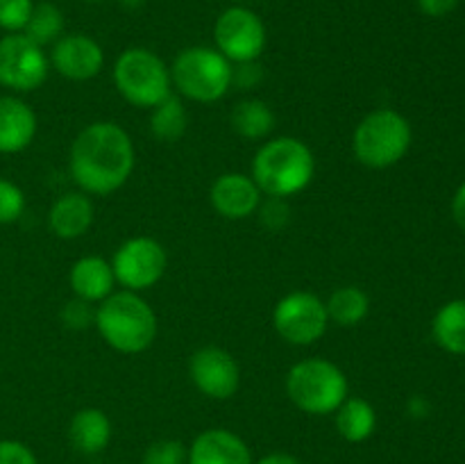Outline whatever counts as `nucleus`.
I'll list each match as a JSON object with an SVG mask.
<instances>
[{
  "label": "nucleus",
  "mask_w": 465,
  "mask_h": 464,
  "mask_svg": "<svg viewBox=\"0 0 465 464\" xmlns=\"http://www.w3.org/2000/svg\"><path fill=\"white\" fill-rule=\"evenodd\" d=\"M259 223H262L266 230L280 232L282 227L289 226L291 221V207L286 198H275V196H263L262 205L257 209Z\"/></svg>",
  "instance_id": "nucleus-27"
},
{
  "label": "nucleus",
  "mask_w": 465,
  "mask_h": 464,
  "mask_svg": "<svg viewBox=\"0 0 465 464\" xmlns=\"http://www.w3.org/2000/svg\"><path fill=\"white\" fill-rule=\"evenodd\" d=\"M36 114L18 96H0V153H23L36 136Z\"/></svg>",
  "instance_id": "nucleus-17"
},
{
  "label": "nucleus",
  "mask_w": 465,
  "mask_h": 464,
  "mask_svg": "<svg viewBox=\"0 0 465 464\" xmlns=\"http://www.w3.org/2000/svg\"><path fill=\"white\" fill-rule=\"evenodd\" d=\"M112 268L116 285L141 294L145 289H153L166 273V248L153 237H132L116 248Z\"/></svg>",
  "instance_id": "nucleus-10"
},
{
  "label": "nucleus",
  "mask_w": 465,
  "mask_h": 464,
  "mask_svg": "<svg viewBox=\"0 0 465 464\" xmlns=\"http://www.w3.org/2000/svg\"><path fill=\"white\" fill-rule=\"evenodd\" d=\"M50 73V59L41 45L23 32H12L0 39V86L14 94L36 91Z\"/></svg>",
  "instance_id": "nucleus-11"
},
{
  "label": "nucleus",
  "mask_w": 465,
  "mask_h": 464,
  "mask_svg": "<svg viewBox=\"0 0 465 464\" xmlns=\"http://www.w3.org/2000/svg\"><path fill=\"white\" fill-rule=\"evenodd\" d=\"M336 430L350 444H361L375 435L377 412L361 396H348L334 412Z\"/></svg>",
  "instance_id": "nucleus-21"
},
{
  "label": "nucleus",
  "mask_w": 465,
  "mask_h": 464,
  "mask_svg": "<svg viewBox=\"0 0 465 464\" xmlns=\"http://www.w3.org/2000/svg\"><path fill=\"white\" fill-rule=\"evenodd\" d=\"M452 217L454 223L465 232V182L457 189L452 198Z\"/></svg>",
  "instance_id": "nucleus-34"
},
{
  "label": "nucleus",
  "mask_w": 465,
  "mask_h": 464,
  "mask_svg": "<svg viewBox=\"0 0 465 464\" xmlns=\"http://www.w3.org/2000/svg\"><path fill=\"white\" fill-rule=\"evenodd\" d=\"M32 7H35L32 0H0V27L7 35L23 32L32 14Z\"/></svg>",
  "instance_id": "nucleus-29"
},
{
  "label": "nucleus",
  "mask_w": 465,
  "mask_h": 464,
  "mask_svg": "<svg viewBox=\"0 0 465 464\" xmlns=\"http://www.w3.org/2000/svg\"><path fill=\"white\" fill-rule=\"evenodd\" d=\"M325 308L330 326L334 323L339 328H357L371 312V298L361 287L345 285L331 291L330 298L325 300Z\"/></svg>",
  "instance_id": "nucleus-22"
},
{
  "label": "nucleus",
  "mask_w": 465,
  "mask_h": 464,
  "mask_svg": "<svg viewBox=\"0 0 465 464\" xmlns=\"http://www.w3.org/2000/svg\"><path fill=\"white\" fill-rule=\"evenodd\" d=\"M50 66L71 82H86L104 68V50L94 36L64 35L50 48Z\"/></svg>",
  "instance_id": "nucleus-13"
},
{
  "label": "nucleus",
  "mask_w": 465,
  "mask_h": 464,
  "mask_svg": "<svg viewBox=\"0 0 465 464\" xmlns=\"http://www.w3.org/2000/svg\"><path fill=\"white\" fill-rule=\"evenodd\" d=\"M213 41H216V50L227 62H254L266 50L268 32L252 9L243 5H232L216 18Z\"/></svg>",
  "instance_id": "nucleus-9"
},
{
  "label": "nucleus",
  "mask_w": 465,
  "mask_h": 464,
  "mask_svg": "<svg viewBox=\"0 0 465 464\" xmlns=\"http://www.w3.org/2000/svg\"><path fill=\"white\" fill-rule=\"evenodd\" d=\"M254 464H300V459L289 453H271V455H263V458Z\"/></svg>",
  "instance_id": "nucleus-35"
},
{
  "label": "nucleus",
  "mask_w": 465,
  "mask_h": 464,
  "mask_svg": "<svg viewBox=\"0 0 465 464\" xmlns=\"http://www.w3.org/2000/svg\"><path fill=\"white\" fill-rule=\"evenodd\" d=\"M136 164L130 132L114 121L89 123L68 150V171L80 191L112 196L132 177Z\"/></svg>",
  "instance_id": "nucleus-1"
},
{
  "label": "nucleus",
  "mask_w": 465,
  "mask_h": 464,
  "mask_svg": "<svg viewBox=\"0 0 465 464\" xmlns=\"http://www.w3.org/2000/svg\"><path fill=\"white\" fill-rule=\"evenodd\" d=\"M189 378L200 394L213 400H227L239 391L241 368L230 350L203 346L189 358Z\"/></svg>",
  "instance_id": "nucleus-12"
},
{
  "label": "nucleus",
  "mask_w": 465,
  "mask_h": 464,
  "mask_svg": "<svg viewBox=\"0 0 465 464\" xmlns=\"http://www.w3.org/2000/svg\"><path fill=\"white\" fill-rule=\"evenodd\" d=\"M59 318H62V323L68 330H86V328L94 326L95 308L91 303H86V300L73 298L64 305L62 312H59Z\"/></svg>",
  "instance_id": "nucleus-30"
},
{
  "label": "nucleus",
  "mask_w": 465,
  "mask_h": 464,
  "mask_svg": "<svg viewBox=\"0 0 465 464\" xmlns=\"http://www.w3.org/2000/svg\"><path fill=\"white\" fill-rule=\"evenodd\" d=\"M262 200V189L248 173H223L209 189V203L216 209L218 217L227 221H243V218L254 217Z\"/></svg>",
  "instance_id": "nucleus-14"
},
{
  "label": "nucleus",
  "mask_w": 465,
  "mask_h": 464,
  "mask_svg": "<svg viewBox=\"0 0 465 464\" xmlns=\"http://www.w3.org/2000/svg\"><path fill=\"white\" fill-rule=\"evenodd\" d=\"M68 285H71L75 298L98 305L100 300L112 296L114 287H116L112 262L100 255H84L68 271Z\"/></svg>",
  "instance_id": "nucleus-18"
},
{
  "label": "nucleus",
  "mask_w": 465,
  "mask_h": 464,
  "mask_svg": "<svg viewBox=\"0 0 465 464\" xmlns=\"http://www.w3.org/2000/svg\"><path fill=\"white\" fill-rule=\"evenodd\" d=\"M68 439L80 453H103L112 439V421L100 408H82L68 423Z\"/></svg>",
  "instance_id": "nucleus-19"
},
{
  "label": "nucleus",
  "mask_w": 465,
  "mask_h": 464,
  "mask_svg": "<svg viewBox=\"0 0 465 464\" xmlns=\"http://www.w3.org/2000/svg\"><path fill=\"white\" fill-rule=\"evenodd\" d=\"M431 335L443 350L465 355V298L445 303L431 321Z\"/></svg>",
  "instance_id": "nucleus-23"
},
{
  "label": "nucleus",
  "mask_w": 465,
  "mask_h": 464,
  "mask_svg": "<svg viewBox=\"0 0 465 464\" xmlns=\"http://www.w3.org/2000/svg\"><path fill=\"white\" fill-rule=\"evenodd\" d=\"M413 141L411 123L404 114L381 107L366 114L352 132V155L361 166L384 171L402 162Z\"/></svg>",
  "instance_id": "nucleus-4"
},
{
  "label": "nucleus",
  "mask_w": 465,
  "mask_h": 464,
  "mask_svg": "<svg viewBox=\"0 0 465 464\" xmlns=\"http://www.w3.org/2000/svg\"><path fill=\"white\" fill-rule=\"evenodd\" d=\"M82 3H100V0H82Z\"/></svg>",
  "instance_id": "nucleus-38"
},
{
  "label": "nucleus",
  "mask_w": 465,
  "mask_h": 464,
  "mask_svg": "<svg viewBox=\"0 0 465 464\" xmlns=\"http://www.w3.org/2000/svg\"><path fill=\"white\" fill-rule=\"evenodd\" d=\"M459 0H418V7L425 16L431 18H443L457 9Z\"/></svg>",
  "instance_id": "nucleus-33"
},
{
  "label": "nucleus",
  "mask_w": 465,
  "mask_h": 464,
  "mask_svg": "<svg viewBox=\"0 0 465 464\" xmlns=\"http://www.w3.org/2000/svg\"><path fill=\"white\" fill-rule=\"evenodd\" d=\"M252 180L263 196L286 198L300 194L316 176V157L298 136H275L263 141L252 159Z\"/></svg>",
  "instance_id": "nucleus-3"
},
{
  "label": "nucleus",
  "mask_w": 465,
  "mask_h": 464,
  "mask_svg": "<svg viewBox=\"0 0 465 464\" xmlns=\"http://www.w3.org/2000/svg\"><path fill=\"white\" fill-rule=\"evenodd\" d=\"M94 328L109 348L123 355H139L157 339L159 321L143 296L121 289L95 305Z\"/></svg>",
  "instance_id": "nucleus-2"
},
{
  "label": "nucleus",
  "mask_w": 465,
  "mask_h": 464,
  "mask_svg": "<svg viewBox=\"0 0 465 464\" xmlns=\"http://www.w3.org/2000/svg\"><path fill=\"white\" fill-rule=\"evenodd\" d=\"M230 126L241 139L263 141L272 135L277 126L275 112L262 98H243L232 107Z\"/></svg>",
  "instance_id": "nucleus-20"
},
{
  "label": "nucleus",
  "mask_w": 465,
  "mask_h": 464,
  "mask_svg": "<svg viewBox=\"0 0 465 464\" xmlns=\"http://www.w3.org/2000/svg\"><path fill=\"white\" fill-rule=\"evenodd\" d=\"M173 89L191 103H218L232 89V62L216 48L191 45L177 53L171 66Z\"/></svg>",
  "instance_id": "nucleus-6"
},
{
  "label": "nucleus",
  "mask_w": 465,
  "mask_h": 464,
  "mask_svg": "<svg viewBox=\"0 0 465 464\" xmlns=\"http://www.w3.org/2000/svg\"><path fill=\"white\" fill-rule=\"evenodd\" d=\"M232 3H236V5H243V3H252V0H232Z\"/></svg>",
  "instance_id": "nucleus-37"
},
{
  "label": "nucleus",
  "mask_w": 465,
  "mask_h": 464,
  "mask_svg": "<svg viewBox=\"0 0 465 464\" xmlns=\"http://www.w3.org/2000/svg\"><path fill=\"white\" fill-rule=\"evenodd\" d=\"M64 27H66V21H64V14L57 5L36 3L32 7V14L27 18V25L23 30V35L35 41L36 45L45 48V45H53L54 41L62 39Z\"/></svg>",
  "instance_id": "nucleus-25"
},
{
  "label": "nucleus",
  "mask_w": 465,
  "mask_h": 464,
  "mask_svg": "<svg viewBox=\"0 0 465 464\" xmlns=\"http://www.w3.org/2000/svg\"><path fill=\"white\" fill-rule=\"evenodd\" d=\"M114 86L123 100L141 109H153L173 94L171 68L148 48H127L114 64Z\"/></svg>",
  "instance_id": "nucleus-7"
},
{
  "label": "nucleus",
  "mask_w": 465,
  "mask_h": 464,
  "mask_svg": "<svg viewBox=\"0 0 465 464\" xmlns=\"http://www.w3.org/2000/svg\"><path fill=\"white\" fill-rule=\"evenodd\" d=\"M95 218L94 200L84 191H68L59 196L48 212V227L54 237L73 241L84 237L91 230Z\"/></svg>",
  "instance_id": "nucleus-16"
},
{
  "label": "nucleus",
  "mask_w": 465,
  "mask_h": 464,
  "mask_svg": "<svg viewBox=\"0 0 465 464\" xmlns=\"http://www.w3.org/2000/svg\"><path fill=\"white\" fill-rule=\"evenodd\" d=\"M189 127V112L180 96L171 94L166 100L150 109V132L157 141L171 144L180 141Z\"/></svg>",
  "instance_id": "nucleus-24"
},
{
  "label": "nucleus",
  "mask_w": 465,
  "mask_h": 464,
  "mask_svg": "<svg viewBox=\"0 0 465 464\" xmlns=\"http://www.w3.org/2000/svg\"><path fill=\"white\" fill-rule=\"evenodd\" d=\"M125 9H139L143 5V0H118Z\"/></svg>",
  "instance_id": "nucleus-36"
},
{
  "label": "nucleus",
  "mask_w": 465,
  "mask_h": 464,
  "mask_svg": "<svg viewBox=\"0 0 465 464\" xmlns=\"http://www.w3.org/2000/svg\"><path fill=\"white\" fill-rule=\"evenodd\" d=\"M25 212V194L16 182L0 177V226L18 221Z\"/></svg>",
  "instance_id": "nucleus-26"
},
{
  "label": "nucleus",
  "mask_w": 465,
  "mask_h": 464,
  "mask_svg": "<svg viewBox=\"0 0 465 464\" xmlns=\"http://www.w3.org/2000/svg\"><path fill=\"white\" fill-rule=\"evenodd\" d=\"M186 464H254L248 444L236 432L209 428L189 446Z\"/></svg>",
  "instance_id": "nucleus-15"
},
{
  "label": "nucleus",
  "mask_w": 465,
  "mask_h": 464,
  "mask_svg": "<svg viewBox=\"0 0 465 464\" xmlns=\"http://www.w3.org/2000/svg\"><path fill=\"white\" fill-rule=\"evenodd\" d=\"M186 449L177 439H159L145 449L143 464H186Z\"/></svg>",
  "instance_id": "nucleus-28"
},
{
  "label": "nucleus",
  "mask_w": 465,
  "mask_h": 464,
  "mask_svg": "<svg viewBox=\"0 0 465 464\" xmlns=\"http://www.w3.org/2000/svg\"><path fill=\"white\" fill-rule=\"evenodd\" d=\"M0 464H39L35 450L16 439H0Z\"/></svg>",
  "instance_id": "nucleus-32"
},
{
  "label": "nucleus",
  "mask_w": 465,
  "mask_h": 464,
  "mask_svg": "<svg viewBox=\"0 0 465 464\" xmlns=\"http://www.w3.org/2000/svg\"><path fill=\"white\" fill-rule=\"evenodd\" d=\"M286 396L304 414H334L350 396L348 376L325 358H307L286 373Z\"/></svg>",
  "instance_id": "nucleus-5"
},
{
  "label": "nucleus",
  "mask_w": 465,
  "mask_h": 464,
  "mask_svg": "<svg viewBox=\"0 0 465 464\" xmlns=\"http://www.w3.org/2000/svg\"><path fill=\"white\" fill-rule=\"evenodd\" d=\"M263 77H266V73H263L259 59L232 64V86H236L239 91H254L257 86H262Z\"/></svg>",
  "instance_id": "nucleus-31"
},
{
  "label": "nucleus",
  "mask_w": 465,
  "mask_h": 464,
  "mask_svg": "<svg viewBox=\"0 0 465 464\" xmlns=\"http://www.w3.org/2000/svg\"><path fill=\"white\" fill-rule=\"evenodd\" d=\"M272 326L286 344H316L330 328L325 300L312 291H291L277 300L272 309Z\"/></svg>",
  "instance_id": "nucleus-8"
}]
</instances>
